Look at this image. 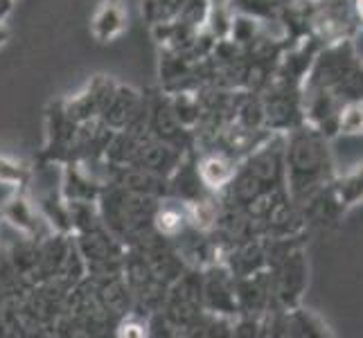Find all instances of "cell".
<instances>
[{"label":"cell","mask_w":363,"mask_h":338,"mask_svg":"<svg viewBox=\"0 0 363 338\" xmlns=\"http://www.w3.org/2000/svg\"><path fill=\"white\" fill-rule=\"evenodd\" d=\"M286 181L294 196H309L330 176V154L318 131H300L286 147Z\"/></svg>","instance_id":"obj_1"},{"label":"cell","mask_w":363,"mask_h":338,"mask_svg":"<svg viewBox=\"0 0 363 338\" xmlns=\"http://www.w3.org/2000/svg\"><path fill=\"white\" fill-rule=\"evenodd\" d=\"M127 28V11L120 0H104L93 16V36L97 41H113Z\"/></svg>","instance_id":"obj_2"},{"label":"cell","mask_w":363,"mask_h":338,"mask_svg":"<svg viewBox=\"0 0 363 338\" xmlns=\"http://www.w3.org/2000/svg\"><path fill=\"white\" fill-rule=\"evenodd\" d=\"M187 3L190 0H143V14L152 23L160 25L174 16H181Z\"/></svg>","instance_id":"obj_3"},{"label":"cell","mask_w":363,"mask_h":338,"mask_svg":"<svg viewBox=\"0 0 363 338\" xmlns=\"http://www.w3.org/2000/svg\"><path fill=\"white\" fill-rule=\"evenodd\" d=\"M357 11H359V18L363 21V0H357Z\"/></svg>","instance_id":"obj_4"},{"label":"cell","mask_w":363,"mask_h":338,"mask_svg":"<svg viewBox=\"0 0 363 338\" xmlns=\"http://www.w3.org/2000/svg\"><path fill=\"white\" fill-rule=\"evenodd\" d=\"M0 43H3V32H0Z\"/></svg>","instance_id":"obj_5"}]
</instances>
